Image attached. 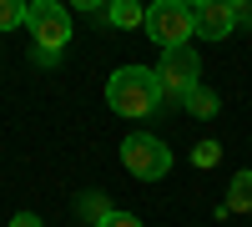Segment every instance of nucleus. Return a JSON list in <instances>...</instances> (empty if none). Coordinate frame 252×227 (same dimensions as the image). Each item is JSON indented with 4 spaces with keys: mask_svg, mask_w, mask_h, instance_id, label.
<instances>
[{
    "mask_svg": "<svg viewBox=\"0 0 252 227\" xmlns=\"http://www.w3.org/2000/svg\"><path fill=\"white\" fill-rule=\"evenodd\" d=\"M161 96H166V86H161V76H157L152 66H121V71H111V81H106V106H111L116 116H131V121L152 116V111L161 106Z\"/></svg>",
    "mask_w": 252,
    "mask_h": 227,
    "instance_id": "1",
    "label": "nucleus"
},
{
    "mask_svg": "<svg viewBox=\"0 0 252 227\" xmlns=\"http://www.w3.org/2000/svg\"><path fill=\"white\" fill-rule=\"evenodd\" d=\"M26 31L40 46V61H56V51H66V40H71V10L61 0H31L26 5Z\"/></svg>",
    "mask_w": 252,
    "mask_h": 227,
    "instance_id": "2",
    "label": "nucleus"
},
{
    "mask_svg": "<svg viewBox=\"0 0 252 227\" xmlns=\"http://www.w3.org/2000/svg\"><path fill=\"white\" fill-rule=\"evenodd\" d=\"M146 35H152L161 51H182L187 40L197 35L192 5H182V0H157V5H146Z\"/></svg>",
    "mask_w": 252,
    "mask_h": 227,
    "instance_id": "3",
    "label": "nucleus"
},
{
    "mask_svg": "<svg viewBox=\"0 0 252 227\" xmlns=\"http://www.w3.org/2000/svg\"><path fill=\"white\" fill-rule=\"evenodd\" d=\"M121 162H126V172L141 177V182H161L166 172H172V147H166L161 136L152 131H131L121 141Z\"/></svg>",
    "mask_w": 252,
    "mask_h": 227,
    "instance_id": "4",
    "label": "nucleus"
},
{
    "mask_svg": "<svg viewBox=\"0 0 252 227\" xmlns=\"http://www.w3.org/2000/svg\"><path fill=\"white\" fill-rule=\"evenodd\" d=\"M157 76H161V86L172 91V96H192V91H197V76H202V61H197L192 46H182V51H161Z\"/></svg>",
    "mask_w": 252,
    "mask_h": 227,
    "instance_id": "5",
    "label": "nucleus"
},
{
    "mask_svg": "<svg viewBox=\"0 0 252 227\" xmlns=\"http://www.w3.org/2000/svg\"><path fill=\"white\" fill-rule=\"evenodd\" d=\"M192 20H197V35H202V40H227L232 26H237L232 0H197V5H192Z\"/></svg>",
    "mask_w": 252,
    "mask_h": 227,
    "instance_id": "6",
    "label": "nucleus"
},
{
    "mask_svg": "<svg viewBox=\"0 0 252 227\" xmlns=\"http://www.w3.org/2000/svg\"><path fill=\"white\" fill-rule=\"evenodd\" d=\"M106 20H111V26H146V5H136V0H111V5H106Z\"/></svg>",
    "mask_w": 252,
    "mask_h": 227,
    "instance_id": "7",
    "label": "nucleus"
},
{
    "mask_svg": "<svg viewBox=\"0 0 252 227\" xmlns=\"http://www.w3.org/2000/svg\"><path fill=\"white\" fill-rule=\"evenodd\" d=\"M227 212H252V172L232 177V192H227Z\"/></svg>",
    "mask_w": 252,
    "mask_h": 227,
    "instance_id": "8",
    "label": "nucleus"
},
{
    "mask_svg": "<svg viewBox=\"0 0 252 227\" xmlns=\"http://www.w3.org/2000/svg\"><path fill=\"white\" fill-rule=\"evenodd\" d=\"M111 212H116V207H106V197H96V192H86V197H81V217H86L91 227H101Z\"/></svg>",
    "mask_w": 252,
    "mask_h": 227,
    "instance_id": "9",
    "label": "nucleus"
},
{
    "mask_svg": "<svg viewBox=\"0 0 252 227\" xmlns=\"http://www.w3.org/2000/svg\"><path fill=\"white\" fill-rule=\"evenodd\" d=\"M217 157H222V141L207 136V141H197V147H192V167H217Z\"/></svg>",
    "mask_w": 252,
    "mask_h": 227,
    "instance_id": "10",
    "label": "nucleus"
},
{
    "mask_svg": "<svg viewBox=\"0 0 252 227\" xmlns=\"http://www.w3.org/2000/svg\"><path fill=\"white\" fill-rule=\"evenodd\" d=\"M15 26H26V5L20 0H0V31H15Z\"/></svg>",
    "mask_w": 252,
    "mask_h": 227,
    "instance_id": "11",
    "label": "nucleus"
},
{
    "mask_svg": "<svg viewBox=\"0 0 252 227\" xmlns=\"http://www.w3.org/2000/svg\"><path fill=\"white\" fill-rule=\"evenodd\" d=\"M187 106H192L197 116H212V111H217V101H212V91H202V86H197L192 96H187Z\"/></svg>",
    "mask_w": 252,
    "mask_h": 227,
    "instance_id": "12",
    "label": "nucleus"
},
{
    "mask_svg": "<svg viewBox=\"0 0 252 227\" xmlns=\"http://www.w3.org/2000/svg\"><path fill=\"white\" fill-rule=\"evenodd\" d=\"M101 227H141V217H131V212H111Z\"/></svg>",
    "mask_w": 252,
    "mask_h": 227,
    "instance_id": "13",
    "label": "nucleus"
},
{
    "mask_svg": "<svg viewBox=\"0 0 252 227\" xmlns=\"http://www.w3.org/2000/svg\"><path fill=\"white\" fill-rule=\"evenodd\" d=\"M10 227H40V217H35V212H15Z\"/></svg>",
    "mask_w": 252,
    "mask_h": 227,
    "instance_id": "14",
    "label": "nucleus"
},
{
    "mask_svg": "<svg viewBox=\"0 0 252 227\" xmlns=\"http://www.w3.org/2000/svg\"><path fill=\"white\" fill-rule=\"evenodd\" d=\"M232 15H237V26H252V5H232Z\"/></svg>",
    "mask_w": 252,
    "mask_h": 227,
    "instance_id": "15",
    "label": "nucleus"
}]
</instances>
